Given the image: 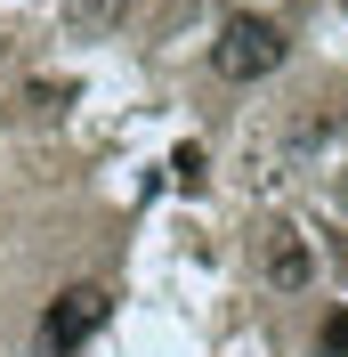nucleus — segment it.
<instances>
[{
  "instance_id": "nucleus-3",
  "label": "nucleus",
  "mask_w": 348,
  "mask_h": 357,
  "mask_svg": "<svg viewBox=\"0 0 348 357\" xmlns=\"http://www.w3.org/2000/svg\"><path fill=\"white\" fill-rule=\"evenodd\" d=\"M260 276L276 292H308L316 284V244H308L300 227H267V244H260Z\"/></svg>"
},
{
  "instance_id": "nucleus-1",
  "label": "nucleus",
  "mask_w": 348,
  "mask_h": 357,
  "mask_svg": "<svg viewBox=\"0 0 348 357\" xmlns=\"http://www.w3.org/2000/svg\"><path fill=\"white\" fill-rule=\"evenodd\" d=\"M283 57H292L283 24L276 17H251V8H235V17L219 24V41H211V66L227 73V82H267Z\"/></svg>"
},
{
  "instance_id": "nucleus-6",
  "label": "nucleus",
  "mask_w": 348,
  "mask_h": 357,
  "mask_svg": "<svg viewBox=\"0 0 348 357\" xmlns=\"http://www.w3.org/2000/svg\"><path fill=\"white\" fill-rule=\"evenodd\" d=\"M324 349H332V357L348 349V317H332V325H324Z\"/></svg>"
},
{
  "instance_id": "nucleus-2",
  "label": "nucleus",
  "mask_w": 348,
  "mask_h": 357,
  "mask_svg": "<svg viewBox=\"0 0 348 357\" xmlns=\"http://www.w3.org/2000/svg\"><path fill=\"white\" fill-rule=\"evenodd\" d=\"M106 309H113L106 284H65V292L41 309V341H49V349H81V341L106 325Z\"/></svg>"
},
{
  "instance_id": "nucleus-5",
  "label": "nucleus",
  "mask_w": 348,
  "mask_h": 357,
  "mask_svg": "<svg viewBox=\"0 0 348 357\" xmlns=\"http://www.w3.org/2000/svg\"><path fill=\"white\" fill-rule=\"evenodd\" d=\"M171 178L195 195V187H203V146H178V155H171Z\"/></svg>"
},
{
  "instance_id": "nucleus-4",
  "label": "nucleus",
  "mask_w": 348,
  "mask_h": 357,
  "mask_svg": "<svg viewBox=\"0 0 348 357\" xmlns=\"http://www.w3.org/2000/svg\"><path fill=\"white\" fill-rule=\"evenodd\" d=\"M65 24L73 33H113L122 24V0H65Z\"/></svg>"
}]
</instances>
